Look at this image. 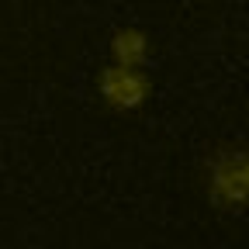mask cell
I'll use <instances>...</instances> for the list:
<instances>
[{
    "instance_id": "1",
    "label": "cell",
    "mask_w": 249,
    "mask_h": 249,
    "mask_svg": "<svg viewBox=\"0 0 249 249\" xmlns=\"http://www.w3.org/2000/svg\"><path fill=\"white\" fill-rule=\"evenodd\" d=\"M204 194L222 214H239L249 197V152L246 142H222L204 160Z\"/></svg>"
},
{
    "instance_id": "3",
    "label": "cell",
    "mask_w": 249,
    "mask_h": 249,
    "mask_svg": "<svg viewBox=\"0 0 249 249\" xmlns=\"http://www.w3.org/2000/svg\"><path fill=\"white\" fill-rule=\"evenodd\" d=\"M107 55L114 66H135L145 70L149 66V55H152V38L149 31L128 24V28H118L114 35L107 38Z\"/></svg>"
},
{
    "instance_id": "2",
    "label": "cell",
    "mask_w": 249,
    "mask_h": 249,
    "mask_svg": "<svg viewBox=\"0 0 249 249\" xmlns=\"http://www.w3.org/2000/svg\"><path fill=\"white\" fill-rule=\"evenodd\" d=\"M97 97L114 114H132V111L149 104L152 76L145 70H135V66H114V62H107L97 73Z\"/></svg>"
}]
</instances>
